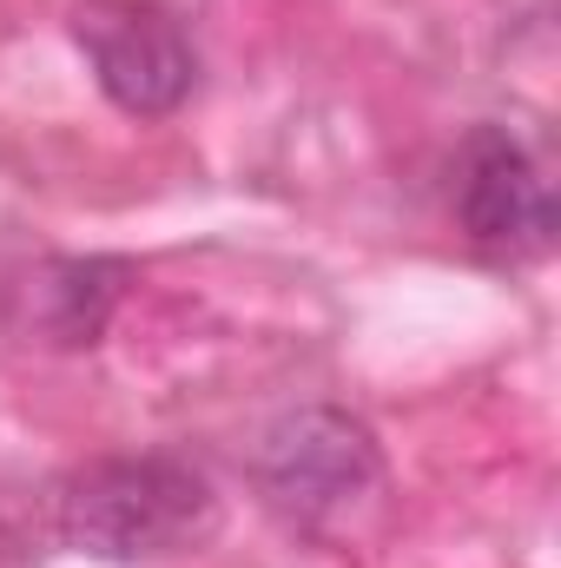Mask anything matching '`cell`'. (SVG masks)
Instances as JSON below:
<instances>
[{"label":"cell","instance_id":"cell-1","mask_svg":"<svg viewBox=\"0 0 561 568\" xmlns=\"http://www.w3.org/2000/svg\"><path fill=\"white\" fill-rule=\"evenodd\" d=\"M212 516V483L178 456H106L60 483V536L93 562H152L192 549Z\"/></svg>","mask_w":561,"mask_h":568},{"label":"cell","instance_id":"cell-3","mask_svg":"<svg viewBox=\"0 0 561 568\" xmlns=\"http://www.w3.org/2000/svg\"><path fill=\"white\" fill-rule=\"evenodd\" d=\"M384 463L370 429L330 404H310L297 417H284L265 449H258V489L272 496V509L290 523H337L344 509H357L377 489Z\"/></svg>","mask_w":561,"mask_h":568},{"label":"cell","instance_id":"cell-4","mask_svg":"<svg viewBox=\"0 0 561 568\" xmlns=\"http://www.w3.org/2000/svg\"><path fill=\"white\" fill-rule=\"evenodd\" d=\"M456 225L509 258H529L555 239V192L542 179V165L529 159V145L502 126L469 133L462 159H456V185H449Z\"/></svg>","mask_w":561,"mask_h":568},{"label":"cell","instance_id":"cell-2","mask_svg":"<svg viewBox=\"0 0 561 568\" xmlns=\"http://www.w3.org/2000/svg\"><path fill=\"white\" fill-rule=\"evenodd\" d=\"M73 40L93 67L100 93L133 120L178 113L192 80H198L185 27L152 0H80L73 7Z\"/></svg>","mask_w":561,"mask_h":568},{"label":"cell","instance_id":"cell-5","mask_svg":"<svg viewBox=\"0 0 561 568\" xmlns=\"http://www.w3.org/2000/svg\"><path fill=\"white\" fill-rule=\"evenodd\" d=\"M120 265H53L47 272V297H53V317H47V331L60 337V344H93L100 337V324H106V311H113V297H120Z\"/></svg>","mask_w":561,"mask_h":568}]
</instances>
